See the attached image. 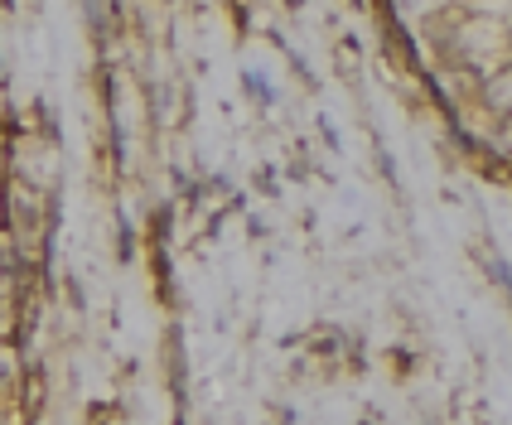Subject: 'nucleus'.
I'll return each instance as SVG.
<instances>
[{
  "instance_id": "1",
  "label": "nucleus",
  "mask_w": 512,
  "mask_h": 425,
  "mask_svg": "<svg viewBox=\"0 0 512 425\" xmlns=\"http://www.w3.org/2000/svg\"><path fill=\"white\" fill-rule=\"evenodd\" d=\"M488 102H493L498 112H512V68H503V73L488 83Z\"/></svg>"
}]
</instances>
